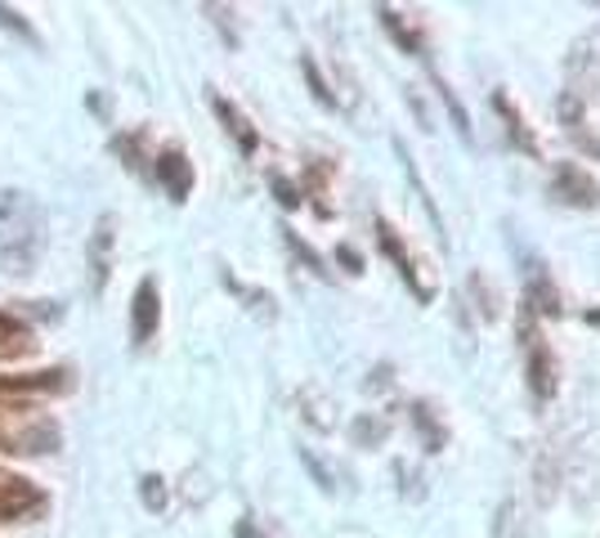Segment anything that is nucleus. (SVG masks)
Here are the masks:
<instances>
[{
	"mask_svg": "<svg viewBox=\"0 0 600 538\" xmlns=\"http://www.w3.org/2000/svg\"><path fill=\"white\" fill-rule=\"evenodd\" d=\"M45 247V211L32 193H0V274H28Z\"/></svg>",
	"mask_w": 600,
	"mask_h": 538,
	"instance_id": "f257e3e1",
	"label": "nucleus"
},
{
	"mask_svg": "<svg viewBox=\"0 0 600 538\" xmlns=\"http://www.w3.org/2000/svg\"><path fill=\"white\" fill-rule=\"evenodd\" d=\"M72 390V368H37V373H0V422L23 417L37 404L68 395Z\"/></svg>",
	"mask_w": 600,
	"mask_h": 538,
	"instance_id": "f03ea898",
	"label": "nucleus"
},
{
	"mask_svg": "<svg viewBox=\"0 0 600 538\" xmlns=\"http://www.w3.org/2000/svg\"><path fill=\"white\" fill-rule=\"evenodd\" d=\"M516 333H520V351H525V377H529V395L538 404H551L560 390V359L551 355V342L538 328V314L529 305H520L516 314Z\"/></svg>",
	"mask_w": 600,
	"mask_h": 538,
	"instance_id": "7ed1b4c3",
	"label": "nucleus"
},
{
	"mask_svg": "<svg viewBox=\"0 0 600 538\" xmlns=\"http://www.w3.org/2000/svg\"><path fill=\"white\" fill-rule=\"evenodd\" d=\"M59 445H63V430L45 413H23V417H6V422H0V454L37 458V454H54Z\"/></svg>",
	"mask_w": 600,
	"mask_h": 538,
	"instance_id": "20e7f679",
	"label": "nucleus"
},
{
	"mask_svg": "<svg viewBox=\"0 0 600 538\" xmlns=\"http://www.w3.org/2000/svg\"><path fill=\"white\" fill-rule=\"evenodd\" d=\"M377 243H382V252L395 261V270H399V278L408 283V292L421 301V305H430L435 301V292H439V283H435V274H430V265L404 243V234L386 221V215H377Z\"/></svg>",
	"mask_w": 600,
	"mask_h": 538,
	"instance_id": "39448f33",
	"label": "nucleus"
},
{
	"mask_svg": "<svg viewBox=\"0 0 600 538\" xmlns=\"http://www.w3.org/2000/svg\"><path fill=\"white\" fill-rule=\"evenodd\" d=\"M547 197L569 211H600V180L578 162H556L547 180Z\"/></svg>",
	"mask_w": 600,
	"mask_h": 538,
	"instance_id": "423d86ee",
	"label": "nucleus"
},
{
	"mask_svg": "<svg viewBox=\"0 0 600 538\" xmlns=\"http://www.w3.org/2000/svg\"><path fill=\"white\" fill-rule=\"evenodd\" d=\"M45 507H50V498H45L41 485H32L28 476H19V471H10V467H0V520L19 525V520L41 516Z\"/></svg>",
	"mask_w": 600,
	"mask_h": 538,
	"instance_id": "0eeeda50",
	"label": "nucleus"
},
{
	"mask_svg": "<svg viewBox=\"0 0 600 538\" xmlns=\"http://www.w3.org/2000/svg\"><path fill=\"white\" fill-rule=\"evenodd\" d=\"M162 328V287L157 278H140L135 287V301H131V342L135 346H149Z\"/></svg>",
	"mask_w": 600,
	"mask_h": 538,
	"instance_id": "6e6552de",
	"label": "nucleus"
},
{
	"mask_svg": "<svg viewBox=\"0 0 600 538\" xmlns=\"http://www.w3.org/2000/svg\"><path fill=\"white\" fill-rule=\"evenodd\" d=\"M525 305H529L538 318H560V314H565L560 287L551 283V270H547L538 256H525Z\"/></svg>",
	"mask_w": 600,
	"mask_h": 538,
	"instance_id": "1a4fd4ad",
	"label": "nucleus"
},
{
	"mask_svg": "<svg viewBox=\"0 0 600 538\" xmlns=\"http://www.w3.org/2000/svg\"><path fill=\"white\" fill-rule=\"evenodd\" d=\"M37 328L14 309H0V364H23L37 355Z\"/></svg>",
	"mask_w": 600,
	"mask_h": 538,
	"instance_id": "9d476101",
	"label": "nucleus"
},
{
	"mask_svg": "<svg viewBox=\"0 0 600 538\" xmlns=\"http://www.w3.org/2000/svg\"><path fill=\"white\" fill-rule=\"evenodd\" d=\"M153 175H157V184L166 189V197L171 202H189V193H193V162H189V153L184 149H162L157 153V162H153Z\"/></svg>",
	"mask_w": 600,
	"mask_h": 538,
	"instance_id": "9b49d317",
	"label": "nucleus"
},
{
	"mask_svg": "<svg viewBox=\"0 0 600 538\" xmlns=\"http://www.w3.org/2000/svg\"><path fill=\"white\" fill-rule=\"evenodd\" d=\"M116 221L112 215H99L94 221V234H90V287L94 296L108 287V274H112V256H116Z\"/></svg>",
	"mask_w": 600,
	"mask_h": 538,
	"instance_id": "f8f14e48",
	"label": "nucleus"
},
{
	"mask_svg": "<svg viewBox=\"0 0 600 538\" xmlns=\"http://www.w3.org/2000/svg\"><path fill=\"white\" fill-rule=\"evenodd\" d=\"M494 113L502 118V126H507V140L525 153V158H542V144H538V135H533V126H529V118L520 113V103L507 94V90H498L494 94Z\"/></svg>",
	"mask_w": 600,
	"mask_h": 538,
	"instance_id": "ddd939ff",
	"label": "nucleus"
},
{
	"mask_svg": "<svg viewBox=\"0 0 600 538\" xmlns=\"http://www.w3.org/2000/svg\"><path fill=\"white\" fill-rule=\"evenodd\" d=\"M211 108H215V118L224 122V131H228V140L237 144V153L243 158H252L256 149H261V131L252 126V118L237 108L233 99H224V94H211Z\"/></svg>",
	"mask_w": 600,
	"mask_h": 538,
	"instance_id": "4468645a",
	"label": "nucleus"
},
{
	"mask_svg": "<svg viewBox=\"0 0 600 538\" xmlns=\"http://www.w3.org/2000/svg\"><path fill=\"white\" fill-rule=\"evenodd\" d=\"M377 19H382V28L390 32V41L404 50V54H413V59H430V45H426V32H421V23L417 19H408V14H399L395 6H382L377 10Z\"/></svg>",
	"mask_w": 600,
	"mask_h": 538,
	"instance_id": "2eb2a0df",
	"label": "nucleus"
},
{
	"mask_svg": "<svg viewBox=\"0 0 600 538\" xmlns=\"http://www.w3.org/2000/svg\"><path fill=\"white\" fill-rule=\"evenodd\" d=\"M408 422H413V430H417V440H421L426 454H444L448 449V422H444V413L430 399H413L408 404Z\"/></svg>",
	"mask_w": 600,
	"mask_h": 538,
	"instance_id": "dca6fc26",
	"label": "nucleus"
},
{
	"mask_svg": "<svg viewBox=\"0 0 600 538\" xmlns=\"http://www.w3.org/2000/svg\"><path fill=\"white\" fill-rule=\"evenodd\" d=\"M466 296H470V309L485 318V323H494V318L502 314V292H498V283H494L485 270H475V274L466 278Z\"/></svg>",
	"mask_w": 600,
	"mask_h": 538,
	"instance_id": "f3484780",
	"label": "nucleus"
},
{
	"mask_svg": "<svg viewBox=\"0 0 600 538\" xmlns=\"http://www.w3.org/2000/svg\"><path fill=\"white\" fill-rule=\"evenodd\" d=\"M390 430H395V422L386 413H358L349 422V440H354V449H382L390 440Z\"/></svg>",
	"mask_w": 600,
	"mask_h": 538,
	"instance_id": "a211bd4d",
	"label": "nucleus"
},
{
	"mask_svg": "<svg viewBox=\"0 0 600 538\" xmlns=\"http://www.w3.org/2000/svg\"><path fill=\"white\" fill-rule=\"evenodd\" d=\"M494 538H533V520H529V507L520 498H507L494 516Z\"/></svg>",
	"mask_w": 600,
	"mask_h": 538,
	"instance_id": "6ab92c4d",
	"label": "nucleus"
},
{
	"mask_svg": "<svg viewBox=\"0 0 600 538\" xmlns=\"http://www.w3.org/2000/svg\"><path fill=\"white\" fill-rule=\"evenodd\" d=\"M395 149H399V162H404V175L413 180V189H417V202L426 206V215H430V225H435V234L444 238V215H439V206H435V197H430V189H426V180H421V171H417V162L408 158V149L395 140ZM444 247H448V238H444Z\"/></svg>",
	"mask_w": 600,
	"mask_h": 538,
	"instance_id": "aec40b11",
	"label": "nucleus"
},
{
	"mask_svg": "<svg viewBox=\"0 0 600 538\" xmlns=\"http://www.w3.org/2000/svg\"><path fill=\"white\" fill-rule=\"evenodd\" d=\"M569 68L582 77H600V23L587 32V37H578L573 41V50H569Z\"/></svg>",
	"mask_w": 600,
	"mask_h": 538,
	"instance_id": "412c9836",
	"label": "nucleus"
},
{
	"mask_svg": "<svg viewBox=\"0 0 600 538\" xmlns=\"http://www.w3.org/2000/svg\"><path fill=\"white\" fill-rule=\"evenodd\" d=\"M301 408H305V422L314 426V430H332V399L323 395V390H314V386H305L301 390Z\"/></svg>",
	"mask_w": 600,
	"mask_h": 538,
	"instance_id": "4be33fe9",
	"label": "nucleus"
},
{
	"mask_svg": "<svg viewBox=\"0 0 600 538\" xmlns=\"http://www.w3.org/2000/svg\"><path fill=\"white\" fill-rule=\"evenodd\" d=\"M435 90H439V99H444V108H448V118H452V126H457V135L470 144V118H466V108H461V99H457V90L444 81V77H435Z\"/></svg>",
	"mask_w": 600,
	"mask_h": 538,
	"instance_id": "5701e85b",
	"label": "nucleus"
},
{
	"mask_svg": "<svg viewBox=\"0 0 600 538\" xmlns=\"http://www.w3.org/2000/svg\"><path fill=\"white\" fill-rule=\"evenodd\" d=\"M301 72H305V81H309V94H314V99H318L323 108H332V113H340V108H336V90H332V85L323 81V72H318V63H314L309 54L301 59Z\"/></svg>",
	"mask_w": 600,
	"mask_h": 538,
	"instance_id": "b1692460",
	"label": "nucleus"
},
{
	"mask_svg": "<svg viewBox=\"0 0 600 538\" xmlns=\"http://www.w3.org/2000/svg\"><path fill=\"white\" fill-rule=\"evenodd\" d=\"M224 283H228V287H233L237 296H243V301H247V305H252L256 314H265V318H274V314H278V309H274V296H270V292H261V287H247V283H237L233 274H224Z\"/></svg>",
	"mask_w": 600,
	"mask_h": 538,
	"instance_id": "393cba45",
	"label": "nucleus"
},
{
	"mask_svg": "<svg viewBox=\"0 0 600 538\" xmlns=\"http://www.w3.org/2000/svg\"><path fill=\"white\" fill-rule=\"evenodd\" d=\"M283 238H287V247H292V252H296V256H301V261H305V265H309V270H314L318 278H332V274H327V265H323V256H318V252H314V247H309V243H305L301 234L283 230Z\"/></svg>",
	"mask_w": 600,
	"mask_h": 538,
	"instance_id": "a878e982",
	"label": "nucleus"
},
{
	"mask_svg": "<svg viewBox=\"0 0 600 538\" xmlns=\"http://www.w3.org/2000/svg\"><path fill=\"white\" fill-rule=\"evenodd\" d=\"M274 193H278V202H283L287 211H296V206L305 202V193H301V184H292V180H283V175H274Z\"/></svg>",
	"mask_w": 600,
	"mask_h": 538,
	"instance_id": "bb28decb",
	"label": "nucleus"
},
{
	"mask_svg": "<svg viewBox=\"0 0 600 538\" xmlns=\"http://www.w3.org/2000/svg\"><path fill=\"white\" fill-rule=\"evenodd\" d=\"M144 503H149L153 511L166 507V485H162V476H149V480H144Z\"/></svg>",
	"mask_w": 600,
	"mask_h": 538,
	"instance_id": "cd10ccee",
	"label": "nucleus"
},
{
	"mask_svg": "<svg viewBox=\"0 0 600 538\" xmlns=\"http://www.w3.org/2000/svg\"><path fill=\"white\" fill-rule=\"evenodd\" d=\"M395 476L404 480V485H399V494H413V498H421V494H426V489H421V476H417L413 467H404V463H399V467H395Z\"/></svg>",
	"mask_w": 600,
	"mask_h": 538,
	"instance_id": "c85d7f7f",
	"label": "nucleus"
},
{
	"mask_svg": "<svg viewBox=\"0 0 600 538\" xmlns=\"http://www.w3.org/2000/svg\"><path fill=\"white\" fill-rule=\"evenodd\" d=\"M573 144H578L587 158H596V162H600V135H591V131H573Z\"/></svg>",
	"mask_w": 600,
	"mask_h": 538,
	"instance_id": "c756f323",
	"label": "nucleus"
},
{
	"mask_svg": "<svg viewBox=\"0 0 600 538\" xmlns=\"http://www.w3.org/2000/svg\"><path fill=\"white\" fill-rule=\"evenodd\" d=\"M336 256L345 261V270H349V274H364V256H358L354 247H345V243H340V247H336Z\"/></svg>",
	"mask_w": 600,
	"mask_h": 538,
	"instance_id": "7c9ffc66",
	"label": "nucleus"
},
{
	"mask_svg": "<svg viewBox=\"0 0 600 538\" xmlns=\"http://www.w3.org/2000/svg\"><path fill=\"white\" fill-rule=\"evenodd\" d=\"M582 318H587V323H591V328H600V305H596V309H587V314H582Z\"/></svg>",
	"mask_w": 600,
	"mask_h": 538,
	"instance_id": "2f4dec72",
	"label": "nucleus"
}]
</instances>
